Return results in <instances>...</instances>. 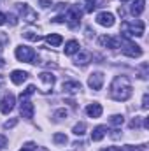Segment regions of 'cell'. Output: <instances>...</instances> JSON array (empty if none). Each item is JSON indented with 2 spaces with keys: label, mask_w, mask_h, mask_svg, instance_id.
Here are the masks:
<instances>
[{
  "label": "cell",
  "mask_w": 149,
  "mask_h": 151,
  "mask_svg": "<svg viewBox=\"0 0 149 151\" xmlns=\"http://www.w3.org/2000/svg\"><path fill=\"white\" fill-rule=\"evenodd\" d=\"M4 63H5V62H4V60L0 58V67H4Z\"/></svg>",
  "instance_id": "f35d334b"
},
{
  "label": "cell",
  "mask_w": 149,
  "mask_h": 151,
  "mask_svg": "<svg viewBox=\"0 0 149 151\" xmlns=\"http://www.w3.org/2000/svg\"><path fill=\"white\" fill-rule=\"evenodd\" d=\"M27 79H28V74L23 70H12V74H11V81L14 84H23Z\"/></svg>",
  "instance_id": "4fadbf2b"
},
{
  "label": "cell",
  "mask_w": 149,
  "mask_h": 151,
  "mask_svg": "<svg viewBox=\"0 0 149 151\" xmlns=\"http://www.w3.org/2000/svg\"><path fill=\"white\" fill-rule=\"evenodd\" d=\"M98 42L104 46V47H111V49H116V47H119L121 46V40L116 37H107V35H102V37L98 39Z\"/></svg>",
  "instance_id": "8fae6325"
},
{
  "label": "cell",
  "mask_w": 149,
  "mask_h": 151,
  "mask_svg": "<svg viewBox=\"0 0 149 151\" xmlns=\"http://www.w3.org/2000/svg\"><path fill=\"white\" fill-rule=\"evenodd\" d=\"M90 58H91V55H90V53H84V51H81V53H77V56H75V63H77V65H79V63H81V65H86V63H88V62H90Z\"/></svg>",
  "instance_id": "d6986e66"
},
{
  "label": "cell",
  "mask_w": 149,
  "mask_h": 151,
  "mask_svg": "<svg viewBox=\"0 0 149 151\" xmlns=\"http://www.w3.org/2000/svg\"><path fill=\"white\" fill-rule=\"evenodd\" d=\"M121 47H123V55H126V56H130V58H139V56H142V47H140L139 44L132 42L130 39H126V40L121 44Z\"/></svg>",
  "instance_id": "277c9868"
},
{
  "label": "cell",
  "mask_w": 149,
  "mask_h": 151,
  "mask_svg": "<svg viewBox=\"0 0 149 151\" xmlns=\"http://www.w3.org/2000/svg\"><path fill=\"white\" fill-rule=\"evenodd\" d=\"M111 97L117 102H125L132 97V83L125 76H117L111 84Z\"/></svg>",
  "instance_id": "6da1fadb"
},
{
  "label": "cell",
  "mask_w": 149,
  "mask_h": 151,
  "mask_svg": "<svg viewBox=\"0 0 149 151\" xmlns=\"http://www.w3.org/2000/svg\"><path fill=\"white\" fill-rule=\"evenodd\" d=\"M39 79H40L42 83H46L47 86H53V84H54V76L51 74V72H40V74H39Z\"/></svg>",
  "instance_id": "ffe728a7"
},
{
  "label": "cell",
  "mask_w": 149,
  "mask_h": 151,
  "mask_svg": "<svg viewBox=\"0 0 149 151\" xmlns=\"http://www.w3.org/2000/svg\"><path fill=\"white\" fill-rule=\"evenodd\" d=\"M23 37L28 39V40H32V42H37V40H40V35H39V34H35V32H30V30H28V32H25V34H23Z\"/></svg>",
  "instance_id": "d4e9b609"
},
{
  "label": "cell",
  "mask_w": 149,
  "mask_h": 151,
  "mask_svg": "<svg viewBox=\"0 0 149 151\" xmlns=\"http://www.w3.org/2000/svg\"><path fill=\"white\" fill-rule=\"evenodd\" d=\"M144 30H146V27H144V23L142 21H125L123 25H121V32H123V35L126 39L130 37H142L144 35Z\"/></svg>",
  "instance_id": "7a4b0ae2"
},
{
  "label": "cell",
  "mask_w": 149,
  "mask_h": 151,
  "mask_svg": "<svg viewBox=\"0 0 149 151\" xmlns=\"http://www.w3.org/2000/svg\"><path fill=\"white\" fill-rule=\"evenodd\" d=\"M123 123H125V118L121 114H114L111 118V125H114V127H121Z\"/></svg>",
  "instance_id": "7402d4cb"
},
{
  "label": "cell",
  "mask_w": 149,
  "mask_h": 151,
  "mask_svg": "<svg viewBox=\"0 0 149 151\" xmlns=\"http://www.w3.org/2000/svg\"><path fill=\"white\" fill-rule=\"evenodd\" d=\"M5 144H7V139H5L4 135H0V150H4V148H5Z\"/></svg>",
  "instance_id": "836d02e7"
},
{
  "label": "cell",
  "mask_w": 149,
  "mask_h": 151,
  "mask_svg": "<svg viewBox=\"0 0 149 151\" xmlns=\"http://www.w3.org/2000/svg\"><path fill=\"white\" fill-rule=\"evenodd\" d=\"M144 7H146V0H135L132 4V7H130V12L133 16H140L144 12Z\"/></svg>",
  "instance_id": "5bb4252c"
},
{
  "label": "cell",
  "mask_w": 149,
  "mask_h": 151,
  "mask_svg": "<svg viewBox=\"0 0 149 151\" xmlns=\"http://www.w3.org/2000/svg\"><path fill=\"white\" fill-rule=\"evenodd\" d=\"M16 123H18V119H11V121H5V123H4V128H12V127H16Z\"/></svg>",
  "instance_id": "f1b7e54d"
},
{
  "label": "cell",
  "mask_w": 149,
  "mask_h": 151,
  "mask_svg": "<svg viewBox=\"0 0 149 151\" xmlns=\"http://www.w3.org/2000/svg\"><path fill=\"white\" fill-rule=\"evenodd\" d=\"M34 93H35V86H34V84H28V86H27V90L21 93V100H23V99H28V97H30V95H34Z\"/></svg>",
  "instance_id": "cb8c5ba5"
},
{
  "label": "cell",
  "mask_w": 149,
  "mask_h": 151,
  "mask_svg": "<svg viewBox=\"0 0 149 151\" xmlns=\"http://www.w3.org/2000/svg\"><path fill=\"white\" fill-rule=\"evenodd\" d=\"M14 55H16V58H18L19 62H28V63H32V62L35 60V51H34L32 47H28V46H18L16 51H14Z\"/></svg>",
  "instance_id": "5b68a950"
},
{
  "label": "cell",
  "mask_w": 149,
  "mask_h": 151,
  "mask_svg": "<svg viewBox=\"0 0 149 151\" xmlns=\"http://www.w3.org/2000/svg\"><path fill=\"white\" fill-rule=\"evenodd\" d=\"M19 113H21L23 118L32 119V118H34V104H32L28 99H23V100H21V106H19Z\"/></svg>",
  "instance_id": "9c48e42d"
},
{
  "label": "cell",
  "mask_w": 149,
  "mask_h": 151,
  "mask_svg": "<svg viewBox=\"0 0 149 151\" xmlns=\"http://www.w3.org/2000/svg\"><path fill=\"white\" fill-rule=\"evenodd\" d=\"M121 2H128V0H121Z\"/></svg>",
  "instance_id": "ab89813d"
},
{
  "label": "cell",
  "mask_w": 149,
  "mask_h": 151,
  "mask_svg": "<svg viewBox=\"0 0 149 151\" xmlns=\"http://www.w3.org/2000/svg\"><path fill=\"white\" fill-rule=\"evenodd\" d=\"M46 42H47L49 46H53V47H58V46L63 42V39H62V35H58V34H51V35L46 37Z\"/></svg>",
  "instance_id": "ac0fdd59"
},
{
  "label": "cell",
  "mask_w": 149,
  "mask_h": 151,
  "mask_svg": "<svg viewBox=\"0 0 149 151\" xmlns=\"http://www.w3.org/2000/svg\"><path fill=\"white\" fill-rule=\"evenodd\" d=\"M53 141H54V144H67L69 142V137L65 134H54L53 135Z\"/></svg>",
  "instance_id": "44dd1931"
},
{
  "label": "cell",
  "mask_w": 149,
  "mask_h": 151,
  "mask_svg": "<svg viewBox=\"0 0 149 151\" xmlns=\"http://www.w3.org/2000/svg\"><path fill=\"white\" fill-rule=\"evenodd\" d=\"M18 7H19V14H21L23 21H27V23H35L37 21V12L28 4H19Z\"/></svg>",
  "instance_id": "8992f818"
},
{
  "label": "cell",
  "mask_w": 149,
  "mask_h": 151,
  "mask_svg": "<svg viewBox=\"0 0 149 151\" xmlns=\"http://www.w3.org/2000/svg\"><path fill=\"white\" fill-rule=\"evenodd\" d=\"M53 21H54V23H63V21H65V16H62V14H58V16H56V18H54Z\"/></svg>",
  "instance_id": "d6a6232c"
},
{
  "label": "cell",
  "mask_w": 149,
  "mask_h": 151,
  "mask_svg": "<svg viewBox=\"0 0 149 151\" xmlns=\"http://www.w3.org/2000/svg\"><path fill=\"white\" fill-rule=\"evenodd\" d=\"M63 91L74 95L77 91H81V83H77V81H67V83H63Z\"/></svg>",
  "instance_id": "9a60e30c"
},
{
  "label": "cell",
  "mask_w": 149,
  "mask_h": 151,
  "mask_svg": "<svg viewBox=\"0 0 149 151\" xmlns=\"http://www.w3.org/2000/svg\"><path fill=\"white\" fill-rule=\"evenodd\" d=\"M100 151H121L119 148H114V146H111V148H105V150H100Z\"/></svg>",
  "instance_id": "d590c367"
},
{
  "label": "cell",
  "mask_w": 149,
  "mask_h": 151,
  "mask_svg": "<svg viewBox=\"0 0 149 151\" xmlns=\"http://www.w3.org/2000/svg\"><path fill=\"white\" fill-rule=\"evenodd\" d=\"M97 23L102 25V27H112L114 25V14L107 12V11H102L97 14Z\"/></svg>",
  "instance_id": "30bf717a"
},
{
  "label": "cell",
  "mask_w": 149,
  "mask_h": 151,
  "mask_svg": "<svg viewBox=\"0 0 149 151\" xmlns=\"http://www.w3.org/2000/svg\"><path fill=\"white\" fill-rule=\"evenodd\" d=\"M5 21H9L12 27H16V25H18V18H16L14 14H9V16H5Z\"/></svg>",
  "instance_id": "484cf974"
},
{
  "label": "cell",
  "mask_w": 149,
  "mask_h": 151,
  "mask_svg": "<svg viewBox=\"0 0 149 151\" xmlns=\"http://www.w3.org/2000/svg\"><path fill=\"white\" fill-rule=\"evenodd\" d=\"M4 23H5V14H2V12H0V27H2Z\"/></svg>",
  "instance_id": "8d00e7d4"
},
{
  "label": "cell",
  "mask_w": 149,
  "mask_h": 151,
  "mask_svg": "<svg viewBox=\"0 0 149 151\" xmlns=\"http://www.w3.org/2000/svg\"><path fill=\"white\" fill-rule=\"evenodd\" d=\"M79 42L77 40H69L67 44H65V55H75V53H79Z\"/></svg>",
  "instance_id": "e0dca14e"
},
{
  "label": "cell",
  "mask_w": 149,
  "mask_h": 151,
  "mask_svg": "<svg viewBox=\"0 0 149 151\" xmlns=\"http://www.w3.org/2000/svg\"><path fill=\"white\" fill-rule=\"evenodd\" d=\"M144 127H146V128H149V119H148V118L144 119Z\"/></svg>",
  "instance_id": "74e56055"
},
{
  "label": "cell",
  "mask_w": 149,
  "mask_h": 151,
  "mask_svg": "<svg viewBox=\"0 0 149 151\" xmlns=\"http://www.w3.org/2000/svg\"><path fill=\"white\" fill-rule=\"evenodd\" d=\"M54 118H56V119H63V118H67V111H65V109L56 111V113H54Z\"/></svg>",
  "instance_id": "4316f807"
},
{
  "label": "cell",
  "mask_w": 149,
  "mask_h": 151,
  "mask_svg": "<svg viewBox=\"0 0 149 151\" xmlns=\"http://www.w3.org/2000/svg\"><path fill=\"white\" fill-rule=\"evenodd\" d=\"M19 151H34V144H32V142H28L25 148H21Z\"/></svg>",
  "instance_id": "e575fe53"
},
{
  "label": "cell",
  "mask_w": 149,
  "mask_h": 151,
  "mask_svg": "<svg viewBox=\"0 0 149 151\" xmlns=\"http://www.w3.org/2000/svg\"><path fill=\"white\" fill-rule=\"evenodd\" d=\"M39 4H40V7L47 9V7H51V5H53V0H40Z\"/></svg>",
  "instance_id": "f546056e"
},
{
  "label": "cell",
  "mask_w": 149,
  "mask_h": 151,
  "mask_svg": "<svg viewBox=\"0 0 149 151\" xmlns=\"http://www.w3.org/2000/svg\"><path fill=\"white\" fill-rule=\"evenodd\" d=\"M88 86L91 90H95V91L102 90V86H104V74L102 72H93L90 76V79H88Z\"/></svg>",
  "instance_id": "52a82bcc"
},
{
  "label": "cell",
  "mask_w": 149,
  "mask_h": 151,
  "mask_svg": "<svg viewBox=\"0 0 149 151\" xmlns=\"http://www.w3.org/2000/svg\"><path fill=\"white\" fill-rule=\"evenodd\" d=\"M14 104H16L14 95H12V93H7V95L2 99V102H0V111H2L4 114H9L12 109H14Z\"/></svg>",
  "instance_id": "ba28073f"
},
{
  "label": "cell",
  "mask_w": 149,
  "mask_h": 151,
  "mask_svg": "<svg viewBox=\"0 0 149 151\" xmlns=\"http://www.w3.org/2000/svg\"><path fill=\"white\" fill-rule=\"evenodd\" d=\"M86 113H88L90 118H100L102 116V106L98 102H93V104H90L86 107Z\"/></svg>",
  "instance_id": "7c38bea8"
},
{
  "label": "cell",
  "mask_w": 149,
  "mask_h": 151,
  "mask_svg": "<svg viewBox=\"0 0 149 151\" xmlns=\"http://www.w3.org/2000/svg\"><path fill=\"white\" fill-rule=\"evenodd\" d=\"M95 2H97V0H86V11H88V12H91V11L95 9Z\"/></svg>",
  "instance_id": "83f0119b"
},
{
  "label": "cell",
  "mask_w": 149,
  "mask_h": 151,
  "mask_svg": "<svg viewBox=\"0 0 149 151\" xmlns=\"http://www.w3.org/2000/svg\"><path fill=\"white\" fill-rule=\"evenodd\" d=\"M81 16H82V12H81V9H79L77 5H70V7H69V11H67V14H65V21H67L69 28H77V27H79Z\"/></svg>",
  "instance_id": "3957f363"
},
{
  "label": "cell",
  "mask_w": 149,
  "mask_h": 151,
  "mask_svg": "<svg viewBox=\"0 0 149 151\" xmlns=\"http://www.w3.org/2000/svg\"><path fill=\"white\" fill-rule=\"evenodd\" d=\"M130 127H132V128H137V127H140V118H135V119H132V121H130Z\"/></svg>",
  "instance_id": "1f68e13d"
},
{
  "label": "cell",
  "mask_w": 149,
  "mask_h": 151,
  "mask_svg": "<svg viewBox=\"0 0 149 151\" xmlns=\"http://www.w3.org/2000/svg\"><path fill=\"white\" fill-rule=\"evenodd\" d=\"M72 132H74L75 135H84V132H86V123H77Z\"/></svg>",
  "instance_id": "603a6c76"
},
{
  "label": "cell",
  "mask_w": 149,
  "mask_h": 151,
  "mask_svg": "<svg viewBox=\"0 0 149 151\" xmlns=\"http://www.w3.org/2000/svg\"><path fill=\"white\" fill-rule=\"evenodd\" d=\"M142 107H144V109L149 107V95L148 93H144V97H142Z\"/></svg>",
  "instance_id": "4dcf8cb0"
},
{
  "label": "cell",
  "mask_w": 149,
  "mask_h": 151,
  "mask_svg": "<svg viewBox=\"0 0 149 151\" xmlns=\"http://www.w3.org/2000/svg\"><path fill=\"white\" fill-rule=\"evenodd\" d=\"M105 132H107V128H105L104 125H100V127L93 128V132H91V141H95V142L102 141V139L105 137Z\"/></svg>",
  "instance_id": "2e32d148"
}]
</instances>
